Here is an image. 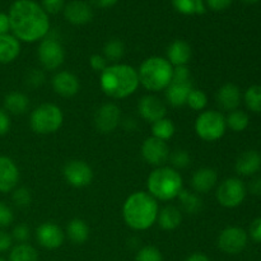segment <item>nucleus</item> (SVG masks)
<instances>
[{"label":"nucleus","instance_id":"obj_1","mask_svg":"<svg viewBox=\"0 0 261 261\" xmlns=\"http://www.w3.org/2000/svg\"><path fill=\"white\" fill-rule=\"evenodd\" d=\"M10 31L22 42L43 40L50 32L48 14L33 0H15L8 13Z\"/></svg>","mask_w":261,"mask_h":261},{"label":"nucleus","instance_id":"obj_2","mask_svg":"<svg viewBox=\"0 0 261 261\" xmlns=\"http://www.w3.org/2000/svg\"><path fill=\"white\" fill-rule=\"evenodd\" d=\"M160 206L157 200L147 191H135L127 196L122 206V218L134 231L149 229L157 222Z\"/></svg>","mask_w":261,"mask_h":261},{"label":"nucleus","instance_id":"obj_3","mask_svg":"<svg viewBox=\"0 0 261 261\" xmlns=\"http://www.w3.org/2000/svg\"><path fill=\"white\" fill-rule=\"evenodd\" d=\"M138 70L127 64L107 65L99 76V87L106 96L115 99L126 98L139 87Z\"/></svg>","mask_w":261,"mask_h":261},{"label":"nucleus","instance_id":"obj_4","mask_svg":"<svg viewBox=\"0 0 261 261\" xmlns=\"http://www.w3.org/2000/svg\"><path fill=\"white\" fill-rule=\"evenodd\" d=\"M147 189L155 200L170 201L184 190V180L173 167H157L147 178Z\"/></svg>","mask_w":261,"mask_h":261},{"label":"nucleus","instance_id":"obj_5","mask_svg":"<svg viewBox=\"0 0 261 261\" xmlns=\"http://www.w3.org/2000/svg\"><path fill=\"white\" fill-rule=\"evenodd\" d=\"M173 66L161 56H150L138 69L139 83L150 92L165 91L172 82Z\"/></svg>","mask_w":261,"mask_h":261},{"label":"nucleus","instance_id":"obj_6","mask_svg":"<svg viewBox=\"0 0 261 261\" xmlns=\"http://www.w3.org/2000/svg\"><path fill=\"white\" fill-rule=\"evenodd\" d=\"M64 122V114L54 103H42L36 107L30 116L31 129L40 135H50L59 132Z\"/></svg>","mask_w":261,"mask_h":261},{"label":"nucleus","instance_id":"obj_7","mask_svg":"<svg viewBox=\"0 0 261 261\" xmlns=\"http://www.w3.org/2000/svg\"><path fill=\"white\" fill-rule=\"evenodd\" d=\"M226 116L219 111H203L195 121V133L204 142H216L226 134Z\"/></svg>","mask_w":261,"mask_h":261},{"label":"nucleus","instance_id":"obj_8","mask_svg":"<svg viewBox=\"0 0 261 261\" xmlns=\"http://www.w3.org/2000/svg\"><path fill=\"white\" fill-rule=\"evenodd\" d=\"M37 56L45 70L54 71L63 65L65 51L58 38L50 37L47 35L38 45Z\"/></svg>","mask_w":261,"mask_h":261},{"label":"nucleus","instance_id":"obj_9","mask_svg":"<svg viewBox=\"0 0 261 261\" xmlns=\"http://www.w3.org/2000/svg\"><path fill=\"white\" fill-rule=\"evenodd\" d=\"M247 194L246 185L237 177H229L222 181L216 193L218 203L224 208H236L241 205Z\"/></svg>","mask_w":261,"mask_h":261},{"label":"nucleus","instance_id":"obj_10","mask_svg":"<svg viewBox=\"0 0 261 261\" xmlns=\"http://www.w3.org/2000/svg\"><path fill=\"white\" fill-rule=\"evenodd\" d=\"M249 236L247 232L241 227H227L219 233L218 247L221 251L228 255H237L246 247Z\"/></svg>","mask_w":261,"mask_h":261},{"label":"nucleus","instance_id":"obj_11","mask_svg":"<svg viewBox=\"0 0 261 261\" xmlns=\"http://www.w3.org/2000/svg\"><path fill=\"white\" fill-rule=\"evenodd\" d=\"M64 178L70 186L76 189L91 185L93 180V171L91 166L81 160H71L64 166Z\"/></svg>","mask_w":261,"mask_h":261},{"label":"nucleus","instance_id":"obj_12","mask_svg":"<svg viewBox=\"0 0 261 261\" xmlns=\"http://www.w3.org/2000/svg\"><path fill=\"white\" fill-rule=\"evenodd\" d=\"M140 153H142L143 160L148 165L155 166V167H161L162 165H165L170 160L171 154L167 143L154 137L147 138L143 142Z\"/></svg>","mask_w":261,"mask_h":261},{"label":"nucleus","instance_id":"obj_13","mask_svg":"<svg viewBox=\"0 0 261 261\" xmlns=\"http://www.w3.org/2000/svg\"><path fill=\"white\" fill-rule=\"evenodd\" d=\"M121 121V111L115 103H105L99 107L94 115L96 129L102 134H109L116 130Z\"/></svg>","mask_w":261,"mask_h":261},{"label":"nucleus","instance_id":"obj_14","mask_svg":"<svg viewBox=\"0 0 261 261\" xmlns=\"http://www.w3.org/2000/svg\"><path fill=\"white\" fill-rule=\"evenodd\" d=\"M36 240L43 249L55 250L64 244L65 234L58 224L53 222H45L36 229Z\"/></svg>","mask_w":261,"mask_h":261},{"label":"nucleus","instance_id":"obj_15","mask_svg":"<svg viewBox=\"0 0 261 261\" xmlns=\"http://www.w3.org/2000/svg\"><path fill=\"white\" fill-rule=\"evenodd\" d=\"M138 112L143 120H145L149 124H153L158 120L165 119L167 109L158 97L148 94V96L140 98L139 103H138Z\"/></svg>","mask_w":261,"mask_h":261},{"label":"nucleus","instance_id":"obj_16","mask_svg":"<svg viewBox=\"0 0 261 261\" xmlns=\"http://www.w3.org/2000/svg\"><path fill=\"white\" fill-rule=\"evenodd\" d=\"M51 84H53V89L55 91V93L64 98L74 97L81 89L78 76L68 70H61L56 73L51 81Z\"/></svg>","mask_w":261,"mask_h":261},{"label":"nucleus","instance_id":"obj_17","mask_svg":"<svg viewBox=\"0 0 261 261\" xmlns=\"http://www.w3.org/2000/svg\"><path fill=\"white\" fill-rule=\"evenodd\" d=\"M64 17L74 25L87 24L93 18V10L88 3L83 0H71L64 7Z\"/></svg>","mask_w":261,"mask_h":261},{"label":"nucleus","instance_id":"obj_18","mask_svg":"<svg viewBox=\"0 0 261 261\" xmlns=\"http://www.w3.org/2000/svg\"><path fill=\"white\" fill-rule=\"evenodd\" d=\"M19 181V170L12 158L0 155V193H10Z\"/></svg>","mask_w":261,"mask_h":261},{"label":"nucleus","instance_id":"obj_19","mask_svg":"<svg viewBox=\"0 0 261 261\" xmlns=\"http://www.w3.org/2000/svg\"><path fill=\"white\" fill-rule=\"evenodd\" d=\"M241 91L239 87L233 83H226L217 92V103L224 111H233L241 103Z\"/></svg>","mask_w":261,"mask_h":261},{"label":"nucleus","instance_id":"obj_20","mask_svg":"<svg viewBox=\"0 0 261 261\" xmlns=\"http://www.w3.org/2000/svg\"><path fill=\"white\" fill-rule=\"evenodd\" d=\"M234 170L241 176L256 175L261 170V154L255 149L241 153L234 163Z\"/></svg>","mask_w":261,"mask_h":261},{"label":"nucleus","instance_id":"obj_21","mask_svg":"<svg viewBox=\"0 0 261 261\" xmlns=\"http://www.w3.org/2000/svg\"><path fill=\"white\" fill-rule=\"evenodd\" d=\"M218 175L216 170L211 167L199 168L191 177V186L196 194H206L216 186Z\"/></svg>","mask_w":261,"mask_h":261},{"label":"nucleus","instance_id":"obj_22","mask_svg":"<svg viewBox=\"0 0 261 261\" xmlns=\"http://www.w3.org/2000/svg\"><path fill=\"white\" fill-rule=\"evenodd\" d=\"M194 87L191 82H171L170 86L165 89L166 99L173 107H181L186 105L188 97Z\"/></svg>","mask_w":261,"mask_h":261},{"label":"nucleus","instance_id":"obj_23","mask_svg":"<svg viewBox=\"0 0 261 261\" xmlns=\"http://www.w3.org/2000/svg\"><path fill=\"white\" fill-rule=\"evenodd\" d=\"M193 56L190 45L186 41L176 40L167 47V60L170 61L171 65L175 66H184L188 65Z\"/></svg>","mask_w":261,"mask_h":261},{"label":"nucleus","instance_id":"obj_24","mask_svg":"<svg viewBox=\"0 0 261 261\" xmlns=\"http://www.w3.org/2000/svg\"><path fill=\"white\" fill-rule=\"evenodd\" d=\"M20 54V41L13 35L0 36V64L13 63Z\"/></svg>","mask_w":261,"mask_h":261},{"label":"nucleus","instance_id":"obj_25","mask_svg":"<svg viewBox=\"0 0 261 261\" xmlns=\"http://www.w3.org/2000/svg\"><path fill=\"white\" fill-rule=\"evenodd\" d=\"M182 222V213L173 205H167L161 209L157 217V223L163 231H173Z\"/></svg>","mask_w":261,"mask_h":261},{"label":"nucleus","instance_id":"obj_26","mask_svg":"<svg viewBox=\"0 0 261 261\" xmlns=\"http://www.w3.org/2000/svg\"><path fill=\"white\" fill-rule=\"evenodd\" d=\"M30 109V98L20 92H10L4 98V110L8 114L23 115Z\"/></svg>","mask_w":261,"mask_h":261},{"label":"nucleus","instance_id":"obj_27","mask_svg":"<svg viewBox=\"0 0 261 261\" xmlns=\"http://www.w3.org/2000/svg\"><path fill=\"white\" fill-rule=\"evenodd\" d=\"M66 236L73 244L82 245L88 240L89 227L83 219L74 218L66 226Z\"/></svg>","mask_w":261,"mask_h":261},{"label":"nucleus","instance_id":"obj_28","mask_svg":"<svg viewBox=\"0 0 261 261\" xmlns=\"http://www.w3.org/2000/svg\"><path fill=\"white\" fill-rule=\"evenodd\" d=\"M172 5L184 15H200L206 10L204 0H172Z\"/></svg>","mask_w":261,"mask_h":261},{"label":"nucleus","instance_id":"obj_29","mask_svg":"<svg viewBox=\"0 0 261 261\" xmlns=\"http://www.w3.org/2000/svg\"><path fill=\"white\" fill-rule=\"evenodd\" d=\"M177 198L180 199L181 205H182V209L186 213L196 214L201 211V208H203V200H201L200 196L196 193L182 190Z\"/></svg>","mask_w":261,"mask_h":261},{"label":"nucleus","instance_id":"obj_30","mask_svg":"<svg viewBox=\"0 0 261 261\" xmlns=\"http://www.w3.org/2000/svg\"><path fill=\"white\" fill-rule=\"evenodd\" d=\"M173 135H175V125L172 120L165 117L152 124V137L167 142Z\"/></svg>","mask_w":261,"mask_h":261},{"label":"nucleus","instance_id":"obj_31","mask_svg":"<svg viewBox=\"0 0 261 261\" xmlns=\"http://www.w3.org/2000/svg\"><path fill=\"white\" fill-rule=\"evenodd\" d=\"M9 261H38V254L28 244H18L10 250Z\"/></svg>","mask_w":261,"mask_h":261},{"label":"nucleus","instance_id":"obj_32","mask_svg":"<svg viewBox=\"0 0 261 261\" xmlns=\"http://www.w3.org/2000/svg\"><path fill=\"white\" fill-rule=\"evenodd\" d=\"M226 124L227 127H229L232 132L241 133L249 126L250 117L245 111H241V110H233V111L229 112L228 116L226 117Z\"/></svg>","mask_w":261,"mask_h":261},{"label":"nucleus","instance_id":"obj_33","mask_svg":"<svg viewBox=\"0 0 261 261\" xmlns=\"http://www.w3.org/2000/svg\"><path fill=\"white\" fill-rule=\"evenodd\" d=\"M124 54V43H122V41L117 40V38H112V40L107 41L103 47V56L106 58L107 61H111V63L116 64L120 59H122Z\"/></svg>","mask_w":261,"mask_h":261},{"label":"nucleus","instance_id":"obj_34","mask_svg":"<svg viewBox=\"0 0 261 261\" xmlns=\"http://www.w3.org/2000/svg\"><path fill=\"white\" fill-rule=\"evenodd\" d=\"M244 101L250 111L261 114V86L249 87L244 94Z\"/></svg>","mask_w":261,"mask_h":261},{"label":"nucleus","instance_id":"obj_35","mask_svg":"<svg viewBox=\"0 0 261 261\" xmlns=\"http://www.w3.org/2000/svg\"><path fill=\"white\" fill-rule=\"evenodd\" d=\"M186 105L195 111H203L208 105V97L201 89L194 88L189 94Z\"/></svg>","mask_w":261,"mask_h":261},{"label":"nucleus","instance_id":"obj_36","mask_svg":"<svg viewBox=\"0 0 261 261\" xmlns=\"http://www.w3.org/2000/svg\"><path fill=\"white\" fill-rule=\"evenodd\" d=\"M12 200L18 208H27V206H30L31 201H32V195H31V191L27 188H15L13 190Z\"/></svg>","mask_w":261,"mask_h":261},{"label":"nucleus","instance_id":"obj_37","mask_svg":"<svg viewBox=\"0 0 261 261\" xmlns=\"http://www.w3.org/2000/svg\"><path fill=\"white\" fill-rule=\"evenodd\" d=\"M135 261H163V256L157 247L144 246L138 251Z\"/></svg>","mask_w":261,"mask_h":261},{"label":"nucleus","instance_id":"obj_38","mask_svg":"<svg viewBox=\"0 0 261 261\" xmlns=\"http://www.w3.org/2000/svg\"><path fill=\"white\" fill-rule=\"evenodd\" d=\"M45 73L40 69H31L27 73V76H25V83H27V86L32 87V88H38V87L45 83Z\"/></svg>","mask_w":261,"mask_h":261},{"label":"nucleus","instance_id":"obj_39","mask_svg":"<svg viewBox=\"0 0 261 261\" xmlns=\"http://www.w3.org/2000/svg\"><path fill=\"white\" fill-rule=\"evenodd\" d=\"M170 160L172 166L176 168H186L190 165V154L186 150H176L170 154Z\"/></svg>","mask_w":261,"mask_h":261},{"label":"nucleus","instance_id":"obj_40","mask_svg":"<svg viewBox=\"0 0 261 261\" xmlns=\"http://www.w3.org/2000/svg\"><path fill=\"white\" fill-rule=\"evenodd\" d=\"M13 221H14V214H13L12 208L0 201V229L9 227Z\"/></svg>","mask_w":261,"mask_h":261},{"label":"nucleus","instance_id":"obj_41","mask_svg":"<svg viewBox=\"0 0 261 261\" xmlns=\"http://www.w3.org/2000/svg\"><path fill=\"white\" fill-rule=\"evenodd\" d=\"M30 228L25 224H18V226L14 227L12 232V239L17 241L18 244H25L30 240Z\"/></svg>","mask_w":261,"mask_h":261},{"label":"nucleus","instance_id":"obj_42","mask_svg":"<svg viewBox=\"0 0 261 261\" xmlns=\"http://www.w3.org/2000/svg\"><path fill=\"white\" fill-rule=\"evenodd\" d=\"M172 82H191L190 69L188 68V65L173 68Z\"/></svg>","mask_w":261,"mask_h":261},{"label":"nucleus","instance_id":"obj_43","mask_svg":"<svg viewBox=\"0 0 261 261\" xmlns=\"http://www.w3.org/2000/svg\"><path fill=\"white\" fill-rule=\"evenodd\" d=\"M42 8L47 14H56L64 9V0H42Z\"/></svg>","mask_w":261,"mask_h":261},{"label":"nucleus","instance_id":"obj_44","mask_svg":"<svg viewBox=\"0 0 261 261\" xmlns=\"http://www.w3.org/2000/svg\"><path fill=\"white\" fill-rule=\"evenodd\" d=\"M89 65L93 69L94 71H102L107 68V60L103 55H99V54H96V55H92L89 58Z\"/></svg>","mask_w":261,"mask_h":261},{"label":"nucleus","instance_id":"obj_45","mask_svg":"<svg viewBox=\"0 0 261 261\" xmlns=\"http://www.w3.org/2000/svg\"><path fill=\"white\" fill-rule=\"evenodd\" d=\"M249 234L255 242H261V217H257L251 222L249 228Z\"/></svg>","mask_w":261,"mask_h":261},{"label":"nucleus","instance_id":"obj_46","mask_svg":"<svg viewBox=\"0 0 261 261\" xmlns=\"http://www.w3.org/2000/svg\"><path fill=\"white\" fill-rule=\"evenodd\" d=\"M12 245H13L12 234L3 231V229H0V252H5L9 249H12Z\"/></svg>","mask_w":261,"mask_h":261},{"label":"nucleus","instance_id":"obj_47","mask_svg":"<svg viewBox=\"0 0 261 261\" xmlns=\"http://www.w3.org/2000/svg\"><path fill=\"white\" fill-rule=\"evenodd\" d=\"M10 130V117L5 110L0 109V137L7 134Z\"/></svg>","mask_w":261,"mask_h":261},{"label":"nucleus","instance_id":"obj_48","mask_svg":"<svg viewBox=\"0 0 261 261\" xmlns=\"http://www.w3.org/2000/svg\"><path fill=\"white\" fill-rule=\"evenodd\" d=\"M231 3L232 0H205V5H208L212 10H216V12L227 9Z\"/></svg>","mask_w":261,"mask_h":261},{"label":"nucleus","instance_id":"obj_49","mask_svg":"<svg viewBox=\"0 0 261 261\" xmlns=\"http://www.w3.org/2000/svg\"><path fill=\"white\" fill-rule=\"evenodd\" d=\"M10 31V22L9 17H8L7 13L0 12V36L7 35Z\"/></svg>","mask_w":261,"mask_h":261},{"label":"nucleus","instance_id":"obj_50","mask_svg":"<svg viewBox=\"0 0 261 261\" xmlns=\"http://www.w3.org/2000/svg\"><path fill=\"white\" fill-rule=\"evenodd\" d=\"M249 191L252 195L261 196V177H255L250 181Z\"/></svg>","mask_w":261,"mask_h":261},{"label":"nucleus","instance_id":"obj_51","mask_svg":"<svg viewBox=\"0 0 261 261\" xmlns=\"http://www.w3.org/2000/svg\"><path fill=\"white\" fill-rule=\"evenodd\" d=\"M92 4L99 8H111L117 3V0H89Z\"/></svg>","mask_w":261,"mask_h":261},{"label":"nucleus","instance_id":"obj_52","mask_svg":"<svg viewBox=\"0 0 261 261\" xmlns=\"http://www.w3.org/2000/svg\"><path fill=\"white\" fill-rule=\"evenodd\" d=\"M185 261H211L209 257L205 254H201V252H195V254H191L190 256L186 257Z\"/></svg>","mask_w":261,"mask_h":261},{"label":"nucleus","instance_id":"obj_53","mask_svg":"<svg viewBox=\"0 0 261 261\" xmlns=\"http://www.w3.org/2000/svg\"><path fill=\"white\" fill-rule=\"evenodd\" d=\"M244 3H247V4H254V3H257L259 0H242Z\"/></svg>","mask_w":261,"mask_h":261},{"label":"nucleus","instance_id":"obj_54","mask_svg":"<svg viewBox=\"0 0 261 261\" xmlns=\"http://www.w3.org/2000/svg\"><path fill=\"white\" fill-rule=\"evenodd\" d=\"M0 261H5V260H4V259H3V257H2V256H0Z\"/></svg>","mask_w":261,"mask_h":261}]
</instances>
